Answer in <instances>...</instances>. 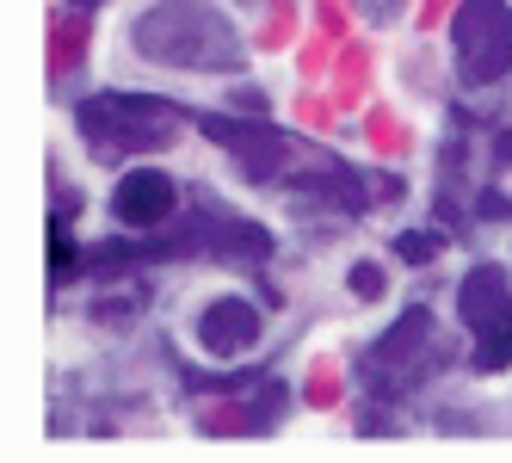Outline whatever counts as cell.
Segmentation results:
<instances>
[{
	"label": "cell",
	"mask_w": 512,
	"mask_h": 463,
	"mask_svg": "<svg viewBox=\"0 0 512 463\" xmlns=\"http://www.w3.org/2000/svg\"><path fill=\"white\" fill-rule=\"evenodd\" d=\"M130 44L142 62L186 68V75H235L247 62L241 31L210 7V0H161L130 25Z\"/></svg>",
	"instance_id": "1"
},
{
	"label": "cell",
	"mask_w": 512,
	"mask_h": 463,
	"mask_svg": "<svg viewBox=\"0 0 512 463\" xmlns=\"http://www.w3.org/2000/svg\"><path fill=\"white\" fill-rule=\"evenodd\" d=\"M179 130V112L142 93H99L81 105V136L99 155H136V149H167Z\"/></svg>",
	"instance_id": "2"
},
{
	"label": "cell",
	"mask_w": 512,
	"mask_h": 463,
	"mask_svg": "<svg viewBox=\"0 0 512 463\" xmlns=\"http://www.w3.org/2000/svg\"><path fill=\"white\" fill-rule=\"evenodd\" d=\"M451 56L463 87H494L512 68V7L506 0H463L451 19Z\"/></svg>",
	"instance_id": "3"
},
{
	"label": "cell",
	"mask_w": 512,
	"mask_h": 463,
	"mask_svg": "<svg viewBox=\"0 0 512 463\" xmlns=\"http://www.w3.org/2000/svg\"><path fill=\"white\" fill-rule=\"evenodd\" d=\"M173 204H179V186L167 180L161 167H130L124 180L112 186V217L124 229H149V223L173 217Z\"/></svg>",
	"instance_id": "4"
},
{
	"label": "cell",
	"mask_w": 512,
	"mask_h": 463,
	"mask_svg": "<svg viewBox=\"0 0 512 463\" xmlns=\"http://www.w3.org/2000/svg\"><path fill=\"white\" fill-rule=\"evenodd\" d=\"M198 346L210 359H241V352H253L260 346V309L247 297H216L198 315Z\"/></svg>",
	"instance_id": "5"
},
{
	"label": "cell",
	"mask_w": 512,
	"mask_h": 463,
	"mask_svg": "<svg viewBox=\"0 0 512 463\" xmlns=\"http://www.w3.org/2000/svg\"><path fill=\"white\" fill-rule=\"evenodd\" d=\"M432 346V315L426 309H408L401 322L364 352V371H383V365H401V359H420V352Z\"/></svg>",
	"instance_id": "6"
},
{
	"label": "cell",
	"mask_w": 512,
	"mask_h": 463,
	"mask_svg": "<svg viewBox=\"0 0 512 463\" xmlns=\"http://www.w3.org/2000/svg\"><path fill=\"white\" fill-rule=\"evenodd\" d=\"M395 254L420 266V260H432V254H438V241H432L426 229H408V235H395Z\"/></svg>",
	"instance_id": "7"
},
{
	"label": "cell",
	"mask_w": 512,
	"mask_h": 463,
	"mask_svg": "<svg viewBox=\"0 0 512 463\" xmlns=\"http://www.w3.org/2000/svg\"><path fill=\"white\" fill-rule=\"evenodd\" d=\"M62 272H75V241H68V229L56 223L50 229V278H62Z\"/></svg>",
	"instance_id": "8"
},
{
	"label": "cell",
	"mask_w": 512,
	"mask_h": 463,
	"mask_svg": "<svg viewBox=\"0 0 512 463\" xmlns=\"http://www.w3.org/2000/svg\"><path fill=\"white\" fill-rule=\"evenodd\" d=\"M352 291H358L364 303H371V297H383V272H377L371 260H364V266H352Z\"/></svg>",
	"instance_id": "9"
},
{
	"label": "cell",
	"mask_w": 512,
	"mask_h": 463,
	"mask_svg": "<svg viewBox=\"0 0 512 463\" xmlns=\"http://www.w3.org/2000/svg\"><path fill=\"white\" fill-rule=\"evenodd\" d=\"M75 7H99V0H75Z\"/></svg>",
	"instance_id": "10"
}]
</instances>
